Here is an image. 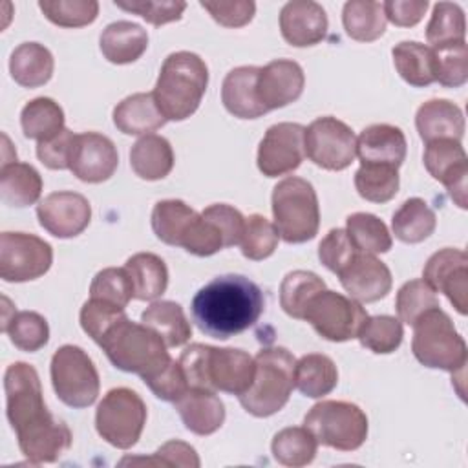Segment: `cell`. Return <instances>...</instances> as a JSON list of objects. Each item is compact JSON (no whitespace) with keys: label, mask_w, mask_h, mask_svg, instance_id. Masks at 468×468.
<instances>
[{"label":"cell","mask_w":468,"mask_h":468,"mask_svg":"<svg viewBox=\"0 0 468 468\" xmlns=\"http://www.w3.org/2000/svg\"><path fill=\"white\" fill-rule=\"evenodd\" d=\"M42 194V177L35 166L20 161L2 163L0 196L9 207L24 208L38 201Z\"/></svg>","instance_id":"obj_32"},{"label":"cell","mask_w":468,"mask_h":468,"mask_svg":"<svg viewBox=\"0 0 468 468\" xmlns=\"http://www.w3.org/2000/svg\"><path fill=\"white\" fill-rule=\"evenodd\" d=\"M75 137H77V133L64 128L55 137L37 143V157L40 159L42 165H46L51 170L69 168V159H71V154H73Z\"/></svg>","instance_id":"obj_56"},{"label":"cell","mask_w":468,"mask_h":468,"mask_svg":"<svg viewBox=\"0 0 468 468\" xmlns=\"http://www.w3.org/2000/svg\"><path fill=\"white\" fill-rule=\"evenodd\" d=\"M325 289V282L311 271H292L280 285V305L291 318L303 320L309 302Z\"/></svg>","instance_id":"obj_42"},{"label":"cell","mask_w":468,"mask_h":468,"mask_svg":"<svg viewBox=\"0 0 468 468\" xmlns=\"http://www.w3.org/2000/svg\"><path fill=\"white\" fill-rule=\"evenodd\" d=\"M305 128L298 122H278L267 128L258 146V170L265 177H278L296 170L303 157Z\"/></svg>","instance_id":"obj_14"},{"label":"cell","mask_w":468,"mask_h":468,"mask_svg":"<svg viewBox=\"0 0 468 468\" xmlns=\"http://www.w3.org/2000/svg\"><path fill=\"white\" fill-rule=\"evenodd\" d=\"M386 15L380 2L349 0L342 9V24L353 40L373 42L386 31Z\"/></svg>","instance_id":"obj_37"},{"label":"cell","mask_w":468,"mask_h":468,"mask_svg":"<svg viewBox=\"0 0 468 468\" xmlns=\"http://www.w3.org/2000/svg\"><path fill=\"white\" fill-rule=\"evenodd\" d=\"M124 269L132 280L133 298L150 302L166 291L168 269L157 254L137 252L126 260Z\"/></svg>","instance_id":"obj_34"},{"label":"cell","mask_w":468,"mask_h":468,"mask_svg":"<svg viewBox=\"0 0 468 468\" xmlns=\"http://www.w3.org/2000/svg\"><path fill=\"white\" fill-rule=\"evenodd\" d=\"M146 424V404L130 388L110 389L97 406V433L119 450L132 448Z\"/></svg>","instance_id":"obj_10"},{"label":"cell","mask_w":468,"mask_h":468,"mask_svg":"<svg viewBox=\"0 0 468 468\" xmlns=\"http://www.w3.org/2000/svg\"><path fill=\"white\" fill-rule=\"evenodd\" d=\"M113 4L119 9L139 15L152 26L176 22L186 9V2L181 0H115Z\"/></svg>","instance_id":"obj_53"},{"label":"cell","mask_w":468,"mask_h":468,"mask_svg":"<svg viewBox=\"0 0 468 468\" xmlns=\"http://www.w3.org/2000/svg\"><path fill=\"white\" fill-rule=\"evenodd\" d=\"M166 122L152 93H133L113 108V124L126 135H148Z\"/></svg>","instance_id":"obj_29"},{"label":"cell","mask_w":468,"mask_h":468,"mask_svg":"<svg viewBox=\"0 0 468 468\" xmlns=\"http://www.w3.org/2000/svg\"><path fill=\"white\" fill-rule=\"evenodd\" d=\"M38 7L49 22L60 27H82L99 15L95 0H40Z\"/></svg>","instance_id":"obj_49"},{"label":"cell","mask_w":468,"mask_h":468,"mask_svg":"<svg viewBox=\"0 0 468 468\" xmlns=\"http://www.w3.org/2000/svg\"><path fill=\"white\" fill-rule=\"evenodd\" d=\"M99 46L108 62L130 64L146 51L148 33L135 22L117 20L102 29Z\"/></svg>","instance_id":"obj_28"},{"label":"cell","mask_w":468,"mask_h":468,"mask_svg":"<svg viewBox=\"0 0 468 468\" xmlns=\"http://www.w3.org/2000/svg\"><path fill=\"white\" fill-rule=\"evenodd\" d=\"M415 126L424 143L437 139L461 141L464 135V115L452 101L431 99L419 106Z\"/></svg>","instance_id":"obj_27"},{"label":"cell","mask_w":468,"mask_h":468,"mask_svg":"<svg viewBox=\"0 0 468 468\" xmlns=\"http://www.w3.org/2000/svg\"><path fill=\"white\" fill-rule=\"evenodd\" d=\"M124 318V307L101 298H90L80 309V327L95 344H101L102 338Z\"/></svg>","instance_id":"obj_50"},{"label":"cell","mask_w":468,"mask_h":468,"mask_svg":"<svg viewBox=\"0 0 468 468\" xmlns=\"http://www.w3.org/2000/svg\"><path fill=\"white\" fill-rule=\"evenodd\" d=\"M51 384L57 397L69 408L91 406L101 389L97 367L90 355L73 344H66L51 356Z\"/></svg>","instance_id":"obj_9"},{"label":"cell","mask_w":468,"mask_h":468,"mask_svg":"<svg viewBox=\"0 0 468 468\" xmlns=\"http://www.w3.org/2000/svg\"><path fill=\"white\" fill-rule=\"evenodd\" d=\"M280 241V234L265 216L261 214H250L245 218L243 234L239 239L241 254L252 261H260L269 258Z\"/></svg>","instance_id":"obj_47"},{"label":"cell","mask_w":468,"mask_h":468,"mask_svg":"<svg viewBox=\"0 0 468 468\" xmlns=\"http://www.w3.org/2000/svg\"><path fill=\"white\" fill-rule=\"evenodd\" d=\"M428 5V0H388L382 4L386 20L399 27H411L419 24Z\"/></svg>","instance_id":"obj_59"},{"label":"cell","mask_w":468,"mask_h":468,"mask_svg":"<svg viewBox=\"0 0 468 468\" xmlns=\"http://www.w3.org/2000/svg\"><path fill=\"white\" fill-rule=\"evenodd\" d=\"M437 218L430 205L420 197L406 199L393 214L391 229L402 243H420L435 230Z\"/></svg>","instance_id":"obj_38"},{"label":"cell","mask_w":468,"mask_h":468,"mask_svg":"<svg viewBox=\"0 0 468 468\" xmlns=\"http://www.w3.org/2000/svg\"><path fill=\"white\" fill-rule=\"evenodd\" d=\"M422 280L442 292L459 314L468 313V256L461 249H441L424 265Z\"/></svg>","instance_id":"obj_15"},{"label":"cell","mask_w":468,"mask_h":468,"mask_svg":"<svg viewBox=\"0 0 468 468\" xmlns=\"http://www.w3.org/2000/svg\"><path fill=\"white\" fill-rule=\"evenodd\" d=\"M346 232L356 252L362 254H382L388 252L393 245L386 223L369 212L349 214L346 219Z\"/></svg>","instance_id":"obj_41"},{"label":"cell","mask_w":468,"mask_h":468,"mask_svg":"<svg viewBox=\"0 0 468 468\" xmlns=\"http://www.w3.org/2000/svg\"><path fill=\"white\" fill-rule=\"evenodd\" d=\"M199 5L208 11V15L221 26L225 27H241L247 26L254 13H256V4L250 0H234V2H210V0H201Z\"/></svg>","instance_id":"obj_58"},{"label":"cell","mask_w":468,"mask_h":468,"mask_svg":"<svg viewBox=\"0 0 468 468\" xmlns=\"http://www.w3.org/2000/svg\"><path fill=\"white\" fill-rule=\"evenodd\" d=\"M141 322L154 329L166 347H179L192 336V325L179 303L172 300L152 302L141 314Z\"/></svg>","instance_id":"obj_33"},{"label":"cell","mask_w":468,"mask_h":468,"mask_svg":"<svg viewBox=\"0 0 468 468\" xmlns=\"http://www.w3.org/2000/svg\"><path fill=\"white\" fill-rule=\"evenodd\" d=\"M38 223L55 238H75L79 236L91 219L90 201L69 190L51 192L37 205Z\"/></svg>","instance_id":"obj_17"},{"label":"cell","mask_w":468,"mask_h":468,"mask_svg":"<svg viewBox=\"0 0 468 468\" xmlns=\"http://www.w3.org/2000/svg\"><path fill=\"white\" fill-rule=\"evenodd\" d=\"M55 60L51 51L38 42H22L9 58V71L16 84L24 88L44 86L53 75Z\"/></svg>","instance_id":"obj_31"},{"label":"cell","mask_w":468,"mask_h":468,"mask_svg":"<svg viewBox=\"0 0 468 468\" xmlns=\"http://www.w3.org/2000/svg\"><path fill=\"white\" fill-rule=\"evenodd\" d=\"M90 298H101L119 307H126L133 298V287L126 269L106 267L99 271L91 280Z\"/></svg>","instance_id":"obj_52"},{"label":"cell","mask_w":468,"mask_h":468,"mask_svg":"<svg viewBox=\"0 0 468 468\" xmlns=\"http://www.w3.org/2000/svg\"><path fill=\"white\" fill-rule=\"evenodd\" d=\"M143 382L150 388V391L157 399H161L165 402H176L190 388L179 362H176L174 358H170V362L161 371L144 378Z\"/></svg>","instance_id":"obj_55"},{"label":"cell","mask_w":468,"mask_h":468,"mask_svg":"<svg viewBox=\"0 0 468 468\" xmlns=\"http://www.w3.org/2000/svg\"><path fill=\"white\" fill-rule=\"evenodd\" d=\"M367 316L369 314L360 302L324 289L309 302L303 320H307L322 338L331 342H347L356 338Z\"/></svg>","instance_id":"obj_11"},{"label":"cell","mask_w":468,"mask_h":468,"mask_svg":"<svg viewBox=\"0 0 468 468\" xmlns=\"http://www.w3.org/2000/svg\"><path fill=\"white\" fill-rule=\"evenodd\" d=\"M53 263V249L48 241L26 232H2L0 278L22 283L44 276Z\"/></svg>","instance_id":"obj_12"},{"label":"cell","mask_w":468,"mask_h":468,"mask_svg":"<svg viewBox=\"0 0 468 468\" xmlns=\"http://www.w3.org/2000/svg\"><path fill=\"white\" fill-rule=\"evenodd\" d=\"M207 84L205 60L192 51H176L165 58L152 95L166 121H185L199 108Z\"/></svg>","instance_id":"obj_3"},{"label":"cell","mask_w":468,"mask_h":468,"mask_svg":"<svg viewBox=\"0 0 468 468\" xmlns=\"http://www.w3.org/2000/svg\"><path fill=\"white\" fill-rule=\"evenodd\" d=\"M433 49L435 80L446 88H459L468 80L466 42H455Z\"/></svg>","instance_id":"obj_48"},{"label":"cell","mask_w":468,"mask_h":468,"mask_svg":"<svg viewBox=\"0 0 468 468\" xmlns=\"http://www.w3.org/2000/svg\"><path fill=\"white\" fill-rule=\"evenodd\" d=\"M119 165L113 141L97 132L77 133L69 170L84 183H102L110 179Z\"/></svg>","instance_id":"obj_18"},{"label":"cell","mask_w":468,"mask_h":468,"mask_svg":"<svg viewBox=\"0 0 468 468\" xmlns=\"http://www.w3.org/2000/svg\"><path fill=\"white\" fill-rule=\"evenodd\" d=\"M2 331L9 335L15 347L26 353L42 349L49 340V325L46 318L35 311H15L2 325Z\"/></svg>","instance_id":"obj_44"},{"label":"cell","mask_w":468,"mask_h":468,"mask_svg":"<svg viewBox=\"0 0 468 468\" xmlns=\"http://www.w3.org/2000/svg\"><path fill=\"white\" fill-rule=\"evenodd\" d=\"M254 369V358L243 349L208 347L207 377L212 391H225L239 397L252 384Z\"/></svg>","instance_id":"obj_20"},{"label":"cell","mask_w":468,"mask_h":468,"mask_svg":"<svg viewBox=\"0 0 468 468\" xmlns=\"http://www.w3.org/2000/svg\"><path fill=\"white\" fill-rule=\"evenodd\" d=\"M258 73L260 68L256 66H239L225 75L221 102L230 115L238 119H258L267 113L256 90Z\"/></svg>","instance_id":"obj_25"},{"label":"cell","mask_w":468,"mask_h":468,"mask_svg":"<svg viewBox=\"0 0 468 468\" xmlns=\"http://www.w3.org/2000/svg\"><path fill=\"white\" fill-rule=\"evenodd\" d=\"M99 346L117 369L135 373L143 380L155 375L170 362L163 338L148 325L135 324L128 316L121 320Z\"/></svg>","instance_id":"obj_4"},{"label":"cell","mask_w":468,"mask_h":468,"mask_svg":"<svg viewBox=\"0 0 468 468\" xmlns=\"http://www.w3.org/2000/svg\"><path fill=\"white\" fill-rule=\"evenodd\" d=\"M393 64L399 75L415 88H424L435 82L433 49L417 40L399 42L393 49Z\"/></svg>","instance_id":"obj_36"},{"label":"cell","mask_w":468,"mask_h":468,"mask_svg":"<svg viewBox=\"0 0 468 468\" xmlns=\"http://www.w3.org/2000/svg\"><path fill=\"white\" fill-rule=\"evenodd\" d=\"M422 161L430 176L446 186L455 205L466 208L468 157L461 141L437 139L426 143Z\"/></svg>","instance_id":"obj_16"},{"label":"cell","mask_w":468,"mask_h":468,"mask_svg":"<svg viewBox=\"0 0 468 468\" xmlns=\"http://www.w3.org/2000/svg\"><path fill=\"white\" fill-rule=\"evenodd\" d=\"M338 384V369L327 355H303L294 366V386L309 399L329 395Z\"/></svg>","instance_id":"obj_35"},{"label":"cell","mask_w":468,"mask_h":468,"mask_svg":"<svg viewBox=\"0 0 468 468\" xmlns=\"http://www.w3.org/2000/svg\"><path fill=\"white\" fill-rule=\"evenodd\" d=\"M4 389L5 415L24 457L33 464L58 461L71 446V431L48 411L37 369L13 362L5 369Z\"/></svg>","instance_id":"obj_1"},{"label":"cell","mask_w":468,"mask_h":468,"mask_svg":"<svg viewBox=\"0 0 468 468\" xmlns=\"http://www.w3.org/2000/svg\"><path fill=\"white\" fill-rule=\"evenodd\" d=\"M411 327V351L422 366L450 373L464 371L468 360L466 342L441 307L426 311Z\"/></svg>","instance_id":"obj_6"},{"label":"cell","mask_w":468,"mask_h":468,"mask_svg":"<svg viewBox=\"0 0 468 468\" xmlns=\"http://www.w3.org/2000/svg\"><path fill=\"white\" fill-rule=\"evenodd\" d=\"M402 336V322L389 314L367 316L356 335L360 344L377 355H388L399 349Z\"/></svg>","instance_id":"obj_46"},{"label":"cell","mask_w":468,"mask_h":468,"mask_svg":"<svg viewBox=\"0 0 468 468\" xmlns=\"http://www.w3.org/2000/svg\"><path fill=\"white\" fill-rule=\"evenodd\" d=\"M318 442L305 426H289L280 430L271 444L272 457L289 468H302L316 457Z\"/></svg>","instance_id":"obj_40"},{"label":"cell","mask_w":468,"mask_h":468,"mask_svg":"<svg viewBox=\"0 0 468 468\" xmlns=\"http://www.w3.org/2000/svg\"><path fill=\"white\" fill-rule=\"evenodd\" d=\"M20 124L27 139L48 141L64 130V110L49 97H37L22 108Z\"/></svg>","instance_id":"obj_39"},{"label":"cell","mask_w":468,"mask_h":468,"mask_svg":"<svg viewBox=\"0 0 468 468\" xmlns=\"http://www.w3.org/2000/svg\"><path fill=\"white\" fill-rule=\"evenodd\" d=\"M356 249L351 243L346 229H331L318 245V258L324 267L338 274L356 256Z\"/></svg>","instance_id":"obj_54"},{"label":"cell","mask_w":468,"mask_h":468,"mask_svg":"<svg viewBox=\"0 0 468 468\" xmlns=\"http://www.w3.org/2000/svg\"><path fill=\"white\" fill-rule=\"evenodd\" d=\"M303 426L318 444L340 452L358 450L367 439V417L353 402L322 400L303 417Z\"/></svg>","instance_id":"obj_8"},{"label":"cell","mask_w":468,"mask_h":468,"mask_svg":"<svg viewBox=\"0 0 468 468\" xmlns=\"http://www.w3.org/2000/svg\"><path fill=\"white\" fill-rule=\"evenodd\" d=\"M406 135L393 124H371L356 137V155L360 163L389 165L399 168L406 159Z\"/></svg>","instance_id":"obj_24"},{"label":"cell","mask_w":468,"mask_h":468,"mask_svg":"<svg viewBox=\"0 0 468 468\" xmlns=\"http://www.w3.org/2000/svg\"><path fill=\"white\" fill-rule=\"evenodd\" d=\"M272 216L280 238L287 243H305L318 234L320 207L313 185L291 176L272 188Z\"/></svg>","instance_id":"obj_7"},{"label":"cell","mask_w":468,"mask_h":468,"mask_svg":"<svg viewBox=\"0 0 468 468\" xmlns=\"http://www.w3.org/2000/svg\"><path fill=\"white\" fill-rule=\"evenodd\" d=\"M174 404L185 428L196 435H210L218 431L225 420V406L216 391L210 389L188 388Z\"/></svg>","instance_id":"obj_26"},{"label":"cell","mask_w":468,"mask_h":468,"mask_svg":"<svg viewBox=\"0 0 468 468\" xmlns=\"http://www.w3.org/2000/svg\"><path fill=\"white\" fill-rule=\"evenodd\" d=\"M263 307V292L252 280L241 274H223L194 294L190 311L201 333L227 340L252 327Z\"/></svg>","instance_id":"obj_2"},{"label":"cell","mask_w":468,"mask_h":468,"mask_svg":"<svg viewBox=\"0 0 468 468\" xmlns=\"http://www.w3.org/2000/svg\"><path fill=\"white\" fill-rule=\"evenodd\" d=\"M325 9L313 0L287 2L280 11V31L287 44L309 48L322 42L327 35Z\"/></svg>","instance_id":"obj_23"},{"label":"cell","mask_w":468,"mask_h":468,"mask_svg":"<svg viewBox=\"0 0 468 468\" xmlns=\"http://www.w3.org/2000/svg\"><path fill=\"white\" fill-rule=\"evenodd\" d=\"M130 166L141 179L157 181L166 177L174 168V150L168 139L148 133L137 139L130 150Z\"/></svg>","instance_id":"obj_30"},{"label":"cell","mask_w":468,"mask_h":468,"mask_svg":"<svg viewBox=\"0 0 468 468\" xmlns=\"http://www.w3.org/2000/svg\"><path fill=\"white\" fill-rule=\"evenodd\" d=\"M355 188L366 201L386 203L399 192V168L360 163V168L355 174Z\"/></svg>","instance_id":"obj_43"},{"label":"cell","mask_w":468,"mask_h":468,"mask_svg":"<svg viewBox=\"0 0 468 468\" xmlns=\"http://www.w3.org/2000/svg\"><path fill=\"white\" fill-rule=\"evenodd\" d=\"M338 278L346 292L360 303L382 300L393 285L388 265L377 256L362 252H358L351 263L338 272Z\"/></svg>","instance_id":"obj_19"},{"label":"cell","mask_w":468,"mask_h":468,"mask_svg":"<svg viewBox=\"0 0 468 468\" xmlns=\"http://www.w3.org/2000/svg\"><path fill=\"white\" fill-rule=\"evenodd\" d=\"M305 155L324 170H344L356 155L353 130L336 117L314 119L303 133Z\"/></svg>","instance_id":"obj_13"},{"label":"cell","mask_w":468,"mask_h":468,"mask_svg":"<svg viewBox=\"0 0 468 468\" xmlns=\"http://www.w3.org/2000/svg\"><path fill=\"white\" fill-rule=\"evenodd\" d=\"M155 455L161 459L163 466H185V468H197L199 457L196 453V450L183 442V441H168L165 442Z\"/></svg>","instance_id":"obj_60"},{"label":"cell","mask_w":468,"mask_h":468,"mask_svg":"<svg viewBox=\"0 0 468 468\" xmlns=\"http://www.w3.org/2000/svg\"><path fill=\"white\" fill-rule=\"evenodd\" d=\"M464 35L466 20L463 9L452 2H437L426 27V40L431 48L464 42Z\"/></svg>","instance_id":"obj_45"},{"label":"cell","mask_w":468,"mask_h":468,"mask_svg":"<svg viewBox=\"0 0 468 468\" xmlns=\"http://www.w3.org/2000/svg\"><path fill=\"white\" fill-rule=\"evenodd\" d=\"M305 86V75L298 62L289 58H276L260 68L258 73V97L269 110L283 108L294 102Z\"/></svg>","instance_id":"obj_21"},{"label":"cell","mask_w":468,"mask_h":468,"mask_svg":"<svg viewBox=\"0 0 468 468\" xmlns=\"http://www.w3.org/2000/svg\"><path fill=\"white\" fill-rule=\"evenodd\" d=\"M201 216L216 225V229L223 236L225 247H232V245L239 243L241 234H243L245 218L238 208L225 205V203H214V205L207 207L201 212Z\"/></svg>","instance_id":"obj_57"},{"label":"cell","mask_w":468,"mask_h":468,"mask_svg":"<svg viewBox=\"0 0 468 468\" xmlns=\"http://www.w3.org/2000/svg\"><path fill=\"white\" fill-rule=\"evenodd\" d=\"M254 364L252 384L238 399L247 413L271 417L287 404L292 393L296 360L291 351L274 346L258 351Z\"/></svg>","instance_id":"obj_5"},{"label":"cell","mask_w":468,"mask_h":468,"mask_svg":"<svg viewBox=\"0 0 468 468\" xmlns=\"http://www.w3.org/2000/svg\"><path fill=\"white\" fill-rule=\"evenodd\" d=\"M395 307L399 320L413 325L426 311L441 305L435 291L424 280H410L399 289Z\"/></svg>","instance_id":"obj_51"},{"label":"cell","mask_w":468,"mask_h":468,"mask_svg":"<svg viewBox=\"0 0 468 468\" xmlns=\"http://www.w3.org/2000/svg\"><path fill=\"white\" fill-rule=\"evenodd\" d=\"M199 223H203L201 214H197L181 199L157 201L152 210L154 234L163 243L172 247H183L185 250H188L199 236Z\"/></svg>","instance_id":"obj_22"}]
</instances>
